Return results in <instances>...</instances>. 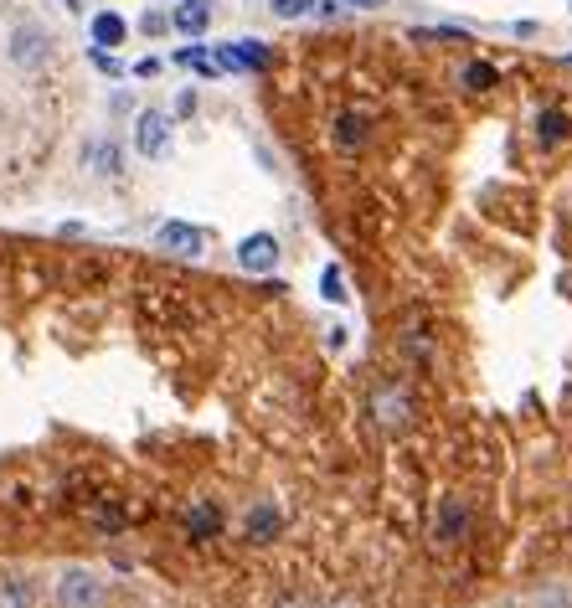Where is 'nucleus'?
Here are the masks:
<instances>
[{
	"mask_svg": "<svg viewBox=\"0 0 572 608\" xmlns=\"http://www.w3.org/2000/svg\"><path fill=\"white\" fill-rule=\"evenodd\" d=\"M212 58H217L222 73H233V78H253V73H269L274 67V47L258 37H237V41H217L212 47Z\"/></svg>",
	"mask_w": 572,
	"mask_h": 608,
	"instance_id": "obj_1",
	"label": "nucleus"
},
{
	"mask_svg": "<svg viewBox=\"0 0 572 608\" xmlns=\"http://www.w3.org/2000/svg\"><path fill=\"white\" fill-rule=\"evenodd\" d=\"M52 593H58V608H109V583L88 568H62Z\"/></svg>",
	"mask_w": 572,
	"mask_h": 608,
	"instance_id": "obj_2",
	"label": "nucleus"
},
{
	"mask_svg": "<svg viewBox=\"0 0 572 608\" xmlns=\"http://www.w3.org/2000/svg\"><path fill=\"white\" fill-rule=\"evenodd\" d=\"M474 531V510L470 500H459V495H438L434 506V526H428V536H434V547H464Z\"/></svg>",
	"mask_w": 572,
	"mask_h": 608,
	"instance_id": "obj_3",
	"label": "nucleus"
},
{
	"mask_svg": "<svg viewBox=\"0 0 572 608\" xmlns=\"http://www.w3.org/2000/svg\"><path fill=\"white\" fill-rule=\"evenodd\" d=\"M171 135H176V119L160 114V109H139L135 129H129L139 160H165V156H171Z\"/></svg>",
	"mask_w": 572,
	"mask_h": 608,
	"instance_id": "obj_4",
	"label": "nucleus"
},
{
	"mask_svg": "<svg viewBox=\"0 0 572 608\" xmlns=\"http://www.w3.org/2000/svg\"><path fill=\"white\" fill-rule=\"evenodd\" d=\"M372 412H376V423L387 433H408L413 429V397L402 393L397 382H382L372 393Z\"/></svg>",
	"mask_w": 572,
	"mask_h": 608,
	"instance_id": "obj_5",
	"label": "nucleus"
},
{
	"mask_svg": "<svg viewBox=\"0 0 572 608\" xmlns=\"http://www.w3.org/2000/svg\"><path fill=\"white\" fill-rule=\"evenodd\" d=\"M278 258H284V248H278L274 233H248L243 243H237V269H243V274H253V278L274 274Z\"/></svg>",
	"mask_w": 572,
	"mask_h": 608,
	"instance_id": "obj_6",
	"label": "nucleus"
},
{
	"mask_svg": "<svg viewBox=\"0 0 572 608\" xmlns=\"http://www.w3.org/2000/svg\"><path fill=\"white\" fill-rule=\"evenodd\" d=\"M181 531H186L191 542H217L222 531H227V516H222L217 500L197 495V500H186V510H181Z\"/></svg>",
	"mask_w": 572,
	"mask_h": 608,
	"instance_id": "obj_7",
	"label": "nucleus"
},
{
	"mask_svg": "<svg viewBox=\"0 0 572 608\" xmlns=\"http://www.w3.org/2000/svg\"><path fill=\"white\" fill-rule=\"evenodd\" d=\"M5 58L32 73V67H41V62L52 58V37H47L41 26H16V32H11V41H5Z\"/></svg>",
	"mask_w": 572,
	"mask_h": 608,
	"instance_id": "obj_8",
	"label": "nucleus"
},
{
	"mask_svg": "<svg viewBox=\"0 0 572 608\" xmlns=\"http://www.w3.org/2000/svg\"><path fill=\"white\" fill-rule=\"evenodd\" d=\"M278 531H284V510H278L274 500H253L248 516H243V542H248V547H269Z\"/></svg>",
	"mask_w": 572,
	"mask_h": 608,
	"instance_id": "obj_9",
	"label": "nucleus"
},
{
	"mask_svg": "<svg viewBox=\"0 0 572 608\" xmlns=\"http://www.w3.org/2000/svg\"><path fill=\"white\" fill-rule=\"evenodd\" d=\"M331 139H336L340 156L366 150V145H372V114H366V109H346V114H336V124H331Z\"/></svg>",
	"mask_w": 572,
	"mask_h": 608,
	"instance_id": "obj_10",
	"label": "nucleus"
},
{
	"mask_svg": "<svg viewBox=\"0 0 572 608\" xmlns=\"http://www.w3.org/2000/svg\"><path fill=\"white\" fill-rule=\"evenodd\" d=\"M156 248H160V253H176V258H201L207 233H201V227H191V222H165V227L156 233Z\"/></svg>",
	"mask_w": 572,
	"mask_h": 608,
	"instance_id": "obj_11",
	"label": "nucleus"
},
{
	"mask_svg": "<svg viewBox=\"0 0 572 608\" xmlns=\"http://www.w3.org/2000/svg\"><path fill=\"white\" fill-rule=\"evenodd\" d=\"M171 32H181L186 41H201L207 32H212V0H176Z\"/></svg>",
	"mask_w": 572,
	"mask_h": 608,
	"instance_id": "obj_12",
	"label": "nucleus"
},
{
	"mask_svg": "<svg viewBox=\"0 0 572 608\" xmlns=\"http://www.w3.org/2000/svg\"><path fill=\"white\" fill-rule=\"evenodd\" d=\"M459 88H464V94H474V99H490L495 88H500V67H495V62H485V58L464 62V67H459Z\"/></svg>",
	"mask_w": 572,
	"mask_h": 608,
	"instance_id": "obj_13",
	"label": "nucleus"
},
{
	"mask_svg": "<svg viewBox=\"0 0 572 608\" xmlns=\"http://www.w3.org/2000/svg\"><path fill=\"white\" fill-rule=\"evenodd\" d=\"M176 67H186V73H197V78H207V83H217L222 78V67H217V58H212V47H201V41H191V47H176Z\"/></svg>",
	"mask_w": 572,
	"mask_h": 608,
	"instance_id": "obj_14",
	"label": "nucleus"
},
{
	"mask_svg": "<svg viewBox=\"0 0 572 608\" xmlns=\"http://www.w3.org/2000/svg\"><path fill=\"white\" fill-rule=\"evenodd\" d=\"M568 135H572V114H568V109H542V114H536V145H542V150L562 145Z\"/></svg>",
	"mask_w": 572,
	"mask_h": 608,
	"instance_id": "obj_15",
	"label": "nucleus"
},
{
	"mask_svg": "<svg viewBox=\"0 0 572 608\" xmlns=\"http://www.w3.org/2000/svg\"><path fill=\"white\" fill-rule=\"evenodd\" d=\"M88 37H94V47H109L114 52L119 41L129 37V21L119 16V11H99V16L88 21Z\"/></svg>",
	"mask_w": 572,
	"mask_h": 608,
	"instance_id": "obj_16",
	"label": "nucleus"
},
{
	"mask_svg": "<svg viewBox=\"0 0 572 608\" xmlns=\"http://www.w3.org/2000/svg\"><path fill=\"white\" fill-rule=\"evenodd\" d=\"M83 521L99 531V536H124V526H129V516L119 506H109V500H94V506L83 510Z\"/></svg>",
	"mask_w": 572,
	"mask_h": 608,
	"instance_id": "obj_17",
	"label": "nucleus"
},
{
	"mask_svg": "<svg viewBox=\"0 0 572 608\" xmlns=\"http://www.w3.org/2000/svg\"><path fill=\"white\" fill-rule=\"evenodd\" d=\"M0 608H37V588H32V578L5 572V578H0Z\"/></svg>",
	"mask_w": 572,
	"mask_h": 608,
	"instance_id": "obj_18",
	"label": "nucleus"
},
{
	"mask_svg": "<svg viewBox=\"0 0 572 608\" xmlns=\"http://www.w3.org/2000/svg\"><path fill=\"white\" fill-rule=\"evenodd\" d=\"M94 171L109 181L124 176V150H119V139H99V145H94Z\"/></svg>",
	"mask_w": 572,
	"mask_h": 608,
	"instance_id": "obj_19",
	"label": "nucleus"
},
{
	"mask_svg": "<svg viewBox=\"0 0 572 608\" xmlns=\"http://www.w3.org/2000/svg\"><path fill=\"white\" fill-rule=\"evenodd\" d=\"M413 41L423 47H455V41H470L464 26H413Z\"/></svg>",
	"mask_w": 572,
	"mask_h": 608,
	"instance_id": "obj_20",
	"label": "nucleus"
},
{
	"mask_svg": "<svg viewBox=\"0 0 572 608\" xmlns=\"http://www.w3.org/2000/svg\"><path fill=\"white\" fill-rule=\"evenodd\" d=\"M320 299L325 305H346L351 289H346V274H340V263H325V274H320Z\"/></svg>",
	"mask_w": 572,
	"mask_h": 608,
	"instance_id": "obj_21",
	"label": "nucleus"
},
{
	"mask_svg": "<svg viewBox=\"0 0 572 608\" xmlns=\"http://www.w3.org/2000/svg\"><path fill=\"white\" fill-rule=\"evenodd\" d=\"M88 62L99 67L103 78H129V67H124V62H119L114 52H109V47H94V52H88Z\"/></svg>",
	"mask_w": 572,
	"mask_h": 608,
	"instance_id": "obj_22",
	"label": "nucleus"
},
{
	"mask_svg": "<svg viewBox=\"0 0 572 608\" xmlns=\"http://www.w3.org/2000/svg\"><path fill=\"white\" fill-rule=\"evenodd\" d=\"M304 16H315V21H340V16H351V0H310V11Z\"/></svg>",
	"mask_w": 572,
	"mask_h": 608,
	"instance_id": "obj_23",
	"label": "nucleus"
},
{
	"mask_svg": "<svg viewBox=\"0 0 572 608\" xmlns=\"http://www.w3.org/2000/svg\"><path fill=\"white\" fill-rule=\"evenodd\" d=\"M269 11H274L278 21H295V16H304V11H310V0H269Z\"/></svg>",
	"mask_w": 572,
	"mask_h": 608,
	"instance_id": "obj_24",
	"label": "nucleus"
},
{
	"mask_svg": "<svg viewBox=\"0 0 572 608\" xmlns=\"http://www.w3.org/2000/svg\"><path fill=\"white\" fill-rule=\"evenodd\" d=\"M139 32H145V37H165V32H171V16H165V11H145Z\"/></svg>",
	"mask_w": 572,
	"mask_h": 608,
	"instance_id": "obj_25",
	"label": "nucleus"
},
{
	"mask_svg": "<svg viewBox=\"0 0 572 608\" xmlns=\"http://www.w3.org/2000/svg\"><path fill=\"white\" fill-rule=\"evenodd\" d=\"M197 88H181V94H176V119H191V114H197Z\"/></svg>",
	"mask_w": 572,
	"mask_h": 608,
	"instance_id": "obj_26",
	"label": "nucleus"
},
{
	"mask_svg": "<svg viewBox=\"0 0 572 608\" xmlns=\"http://www.w3.org/2000/svg\"><path fill=\"white\" fill-rule=\"evenodd\" d=\"M160 73V58H139L135 67H129V78H156Z\"/></svg>",
	"mask_w": 572,
	"mask_h": 608,
	"instance_id": "obj_27",
	"label": "nucleus"
},
{
	"mask_svg": "<svg viewBox=\"0 0 572 608\" xmlns=\"http://www.w3.org/2000/svg\"><path fill=\"white\" fill-rule=\"evenodd\" d=\"M325 346L340 351V346H346V325H325Z\"/></svg>",
	"mask_w": 572,
	"mask_h": 608,
	"instance_id": "obj_28",
	"label": "nucleus"
},
{
	"mask_svg": "<svg viewBox=\"0 0 572 608\" xmlns=\"http://www.w3.org/2000/svg\"><path fill=\"white\" fill-rule=\"evenodd\" d=\"M387 0H351V11H382Z\"/></svg>",
	"mask_w": 572,
	"mask_h": 608,
	"instance_id": "obj_29",
	"label": "nucleus"
},
{
	"mask_svg": "<svg viewBox=\"0 0 572 608\" xmlns=\"http://www.w3.org/2000/svg\"><path fill=\"white\" fill-rule=\"evenodd\" d=\"M336 608H366V598H356V593H346V598H340Z\"/></svg>",
	"mask_w": 572,
	"mask_h": 608,
	"instance_id": "obj_30",
	"label": "nucleus"
},
{
	"mask_svg": "<svg viewBox=\"0 0 572 608\" xmlns=\"http://www.w3.org/2000/svg\"><path fill=\"white\" fill-rule=\"evenodd\" d=\"M62 5H67V11H78V0H62Z\"/></svg>",
	"mask_w": 572,
	"mask_h": 608,
	"instance_id": "obj_31",
	"label": "nucleus"
},
{
	"mask_svg": "<svg viewBox=\"0 0 572 608\" xmlns=\"http://www.w3.org/2000/svg\"><path fill=\"white\" fill-rule=\"evenodd\" d=\"M568 62H572V52H568Z\"/></svg>",
	"mask_w": 572,
	"mask_h": 608,
	"instance_id": "obj_32",
	"label": "nucleus"
},
{
	"mask_svg": "<svg viewBox=\"0 0 572 608\" xmlns=\"http://www.w3.org/2000/svg\"><path fill=\"white\" fill-rule=\"evenodd\" d=\"M568 5H572V0H568Z\"/></svg>",
	"mask_w": 572,
	"mask_h": 608,
	"instance_id": "obj_33",
	"label": "nucleus"
}]
</instances>
